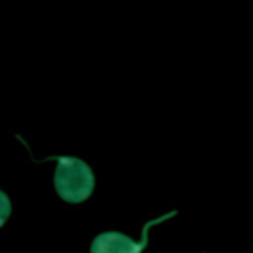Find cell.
<instances>
[{"label": "cell", "instance_id": "obj_1", "mask_svg": "<svg viewBox=\"0 0 253 253\" xmlns=\"http://www.w3.org/2000/svg\"><path fill=\"white\" fill-rule=\"evenodd\" d=\"M53 186L57 196L67 204L85 202L95 190L93 168L75 156H57V166L53 174Z\"/></svg>", "mask_w": 253, "mask_h": 253}, {"label": "cell", "instance_id": "obj_2", "mask_svg": "<svg viewBox=\"0 0 253 253\" xmlns=\"http://www.w3.org/2000/svg\"><path fill=\"white\" fill-rule=\"evenodd\" d=\"M154 221L146 223V227H144V239L142 241H134L128 235L121 233V231H105V233H99L93 239V243H91V253H142L144 247H146V231H148V227Z\"/></svg>", "mask_w": 253, "mask_h": 253}, {"label": "cell", "instance_id": "obj_3", "mask_svg": "<svg viewBox=\"0 0 253 253\" xmlns=\"http://www.w3.org/2000/svg\"><path fill=\"white\" fill-rule=\"evenodd\" d=\"M0 198H2V215H0V225H2L4 219H6L8 213H10V204H8V196H6V192H0Z\"/></svg>", "mask_w": 253, "mask_h": 253}]
</instances>
